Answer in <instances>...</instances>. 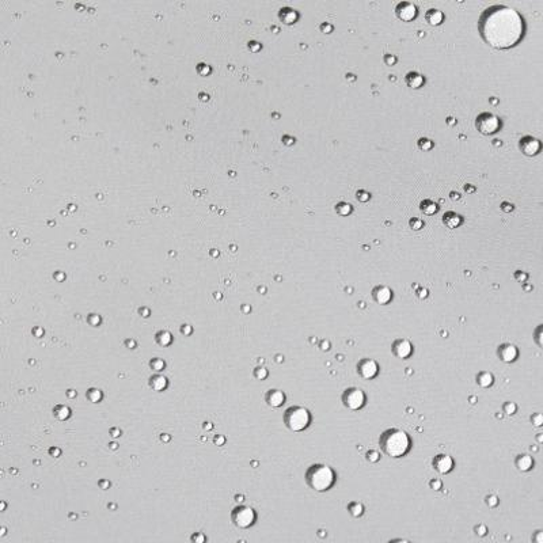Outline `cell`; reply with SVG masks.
<instances>
[{
	"mask_svg": "<svg viewBox=\"0 0 543 543\" xmlns=\"http://www.w3.org/2000/svg\"><path fill=\"white\" fill-rule=\"evenodd\" d=\"M395 62H396V59L392 58L391 54H386V56H384V63H386L387 66H392Z\"/></svg>",
	"mask_w": 543,
	"mask_h": 543,
	"instance_id": "cell-32",
	"label": "cell"
},
{
	"mask_svg": "<svg viewBox=\"0 0 543 543\" xmlns=\"http://www.w3.org/2000/svg\"><path fill=\"white\" fill-rule=\"evenodd\" d=\"M266 399H268V404H269L270 406L278 408V406H281V405L284 404L285 395H284V392L280 391V390H272V391L268 392Z\"/></svg>",
	"mask_w": 543,
	"mask_h": 543,
	"instance_id": "cell-18",
	"label": "cell"
},
{
	"mask_svg": "<svg viewBox=\"0 0 543 543\" xmlns=\"http://www.w3.org/2000/svg\"><path fill=\"white\" fill-rule=\"evenodd\" d=\"M531 421H532V424H534L535 426H542V425H543V414H539V413H536V414H534V416H532Z\"/></svg>",
	"mask_w": 543,
	"mask_h": 543,
	"instance_id": "cell-28",
	"label": "cell"
},
{
	"mask_svg": "<svg viewBox=\"0 0 543 543\" xmlns=\"http://www.w3.org/2000/svg\"><path fill=\"white\" fill-rule=\"evenodd\" d=\"M337 213L341 215V216H348L349 213H352V205L347 204V203H339L337 204Z\"/></svg>",
	"mask_w": 543,
	"mask_h": 543,
	"instance_id": "cell-22",
	"label": "cell"
},
{
	"mask_svg": "<svg viewBox=\"0 0 543 543\" xmlns=\"http://www.w3.org/2000/svg\"><path fill=\"white\" fill-rule=\"evenodd\" d=\"M424 78L422 75L417 74V72H409L406 75V83L410 89H420L422 84H424Z\"/></svg>",
	"mask_w": 543,
	"mask_h": 543,
	"instance_id": "cell-19",
	"label": "cell"
},
{
	"mask_svg": "<svg viewBox=\"0 0 543 543\" xmlns=\"http://www.w3.org/2000/svg\"><path fill=\"white\" fill-rule=\"evenodd\" d=\"M255 518H257V515H255L253 508H250V506H239V508L234 510L233 513L234 524L239 527V528H249V527H251L255 522Z\"/></svg>",
	"mask_w": 543,
	"mask_h": 543,
	"instance_id": "cell-7",
	"label": "cell"
},
{
	"mask_svg": "<svg viewBox=\"0 0 543 543\" xmlns=\"http://www.w3.org/2000/svg\"><path fill=\"white\" fill-rule=\"evenodd\" d=\"M462 221H463V219H462L461 215H458L455 212H445L443 215V223H444L445 227H448L451 230L458 228L462 224Z\"/></svg>",
	"mask_w": 543,
	"mask_h": 543,
	"instance_id": "cell-15",
	"label": "cell"
},
{
	"mask_svg": "<svg viewBox=\"0 0 543 543\" xmlns=\"http://www.w3.org/2000/svg\"><path fill=\"white\" fill-rule=\"evenodd\" d=\"M433 466L436 469L437 473L440 474H448L449 471H452L453 466H455V462H453L452 456L449 455H445V453H441V455H437L433 461Z\"/></svg>",
	"mask_w": 543,
	"mask_h": 543,
	"instance_id": "cell-12",
	"label": "cell"
},
{
	"mask_svg": "<svg viewBox=\"0 0 543 543\" xmlns=\"http://www.w3.org/2000/svg\"><path fill=\"white\" fill-rule=\"evenodd\" d=\"M535 342L539 348L543 349V325L536 327V330H535Z\"/></svg>",
	"mask_w": 543,
	"mask_h": 543,
	"instance_id": "cell-24",
	"label": "cell"
},
{
	"mask_svg": "<svg viewBox=\"0 0 543 543\" xmlns=\"http://www.w3.org/2000/svg\"><path fill=\"white\" fill-rule=\"evenodd\" d=\"M356 198H357L360 203H367V201H369V198H371V194L365 192V190H359V192L356 193Z\"/></svg>",
	"mask_w": 543,
	"mask_h": 543,
	"instance_id": "cell-27",
	"label": "cell"
},
{
	"mask_svg": "<svg viewBox=\"0 0 543 543\" xmlns=\"http://www.w3.org/2000/svg\"><path fill=\"white\" fill-rule=\"evenodd\" d=\"M392 353L401 360L409 359L413 355V344L406 338H398L392 344Z\"/></svg>",
	"mask_w": 543,
	"mask_h": 543,
	"instance_id": "cell-11",
	"label": "cell"
},
{
	"mask_svg": "<svg viewBox=\"0 0 543 543\" xmlns=\"http://www.w3.org/2000/svg\"><path fill=\"white\" fill-rule=\"evenodd\" d=\"M284 422L292 432H302L311 424V414L303 406H292L287 410Z\"/></svg>",
	"mask_w": 543,
	"mask_h": 543,
	"instance_id": "cell-4",
	"label": "cell"
},
{
	"mask_svg": "<svg viewBox=\"0 0 543 543\" xmlns=\"http://www.w3.org/2000/svg\"><path fill=\"white\" fill-rule=\"evenodd\" d=\"M380 449L387 456L396 459V458L405 456L412 447V439L408 432L404 429L391 428L380 436Z\"/></svg>",
	"mask_w": 543,
	"mask_h": 543,
	"instance_id": "cell-2",
	"label": "cell"
},
{
	"mask_svg": "<svg viewBox=\"0 0 543 543\" xmlns=\"http://www.w3.org/2000/svg\"><path fill=\"white\" fill-rule=\"evenodd\" d=\"M478 30L485 44L497 50H506L522 41L526 23L519 11L508 6L496 5L482 13Z\"/></svg>",
	"mask_w": 543,
	"mask_h": 543,
	"instance_id": "cell-1",
	"label": "cell"
},
{
	"mask_svg": "<svg viewBox=\"0 0 543 543\" xmlns=\"http://www.w3.org/2000/svg\"><path fill=\"white\" fill-rule=\"evenodd\" d=\"M504 410H505L506 414H513L515 412H516V405L512 404V402H509V404H505V406H504Z\"/></svg>",
	"mask_w": 543,
	"mask_h": 543,
	"instance_id": "cell-31",
	"label": "cell"
},
{
	"mask_svg": "<svg viewBox=\"0 0 543 543\" xmlns=\"http://www.w3.org/2000/svg\"><path fill=\"white\" fill-rule=\"evenodd\" d=\"M390 543H412L410 540H408V539H404V538H396L394 539V540H391Z\"/></svg>",
	"mask_w": 543,
	"mask_h": 543,
	"instance_id": "cell-33",
	"label": "cell"
},
{
	"mask_svg": "<svg viewBox=\"0 0 543 543\" xmlns=\"http://www.w3.org/2000/svg\"><path fill=\"white\" fill-rule=\"evenodd\" d=\"M367 458L369 462H378L380 459V455L378 451H374V449H372V451H368Z\"/></svg>",
	"mask_w": 543,
	"mask_h": 543,
	"instance_id": "cell-29",
	"label": "cell"
},
{
	"mask_svg": "<svg viewBox=\"0 0 543 543\" xmlns=\"http://www.w3.org/2000/svg\"><path fill=\"white\" fill-rule=\"evenodd\" d=\"M357 369H359V375L361 376L363 379H374V378H376V375L379 374V364L376 363L375 360L364 359L359 363Z\"/></svg>",
	"mask_w": 543,
	"mask_h": 543,
	"instance_id": "cell-9",
	"label": "cell"
},
{
	"mask_svg": "<svg viewBox=\"0 0 543 543\" xmlns=\"http://www.w3.org/2000/svg\"><path fill=\"white\" fill-rule=\"evenodd\" d=\"M515 465H516L518 470H520V471H530V470L532 469V466H534V459H532V456H530V455L523 453V455H519V456L516 458Z\"/></svg>",
	"mask_w": 543,
	"mask_h": 543,
	"instance_id": "cell-16",
	"label": "cell"
},
{
	"mask_svg": "<svg viewBox=\"0 0 543 543\" xmlns=\"http://www.w3.org/2000/svg\"><path fill=\"white\" fill-rule=\"evenodd\" d=\"M372 298L380 306H386L392 300V291L387 285H378L372 290Z\"/></svg>",
	"mask_w": 543,
	"mask_h": 543,
	"instance_id": "cell-13",
	"label": "cell"
},
{
	"mask_svg": "<svg viewBox=\"0 0 543 543\" xmlns=\"http://www.w3.org/2000/svg\"><path fill=\"white\" fill-rule=\"evenodd\" d=\"M418 147H420V150H422V151H429V150H432L433 148V143L429 139H420L418 140Z\"/></svg>",
	"mask_w": 543,
	"mask_h": 543,
	"instance_id": "cell-26",
	"label": "cell"
},
{
	"mask_svg": "<svg viewBox=\"0 0 543 543\" xmlns=\"http://www.w3.org/2000/svg\"><path fill=\"white\" fill-rule=\"evenodd\" d=\"M409 225H410V228L412 230L418 231V230H421L422 227H424V221L421 220V219H418V217H413V219L409 220Z\"/></svg>",
	"mask_w": 543,
	"mask_h": 543,
	"instance_id": "cell-25",
	"label": "cell"
},
{
	"mask_svg": "<svg viewBox=\"0 0 543 543\" xmlns=\"http://www.w3.org/2000/svg\"><path fill=\"white\" fill-rule=\"evenodd\" d=\"M396 17L404 22H412L417 17V7L409 2H401L395 7Z\"/></svg>",
	"mask_w": 543,
	"mask_h": 543,
	"instance_id": "cell-10",
	"label": "cell"
},
{
	"mask_svg": "<svg viewBox=\"0 0 543 543\" xmlns=\"http://www.w3.org/2000/svg\"><path fill=\"white\" fill-rule=\"evenodd\" d=\"M475 127L482 135L492 136L500 131L501 121L497 116L492 115V113H481L475 120Z\"/></svg>",
	"mask_w": 543,
	"mask_h": 543,
	"instance_id": "cell-5",
	"label": "cell"
},
{
	"mask_svg": "<svg viewBox=\"0 0 543 543\" xmlns=\"http://www.w3.org/2000/svg\"><path fill=\"white\" fill-rule=\"evenodd\" d=\"M518 356L519 349L515 347L513 344H504V345L498 348V357L504 363H513L515 360L518 359Z\"/></svg>",
	"mask_w": 543,
	"mask_h": 543,
	"instance_id": "cell-14",
	"label": "cell"
},
{
	"mask_svg": "<svg viewBox=\"0 0 543 543\" xmlns=\"http://www.w3.org/2000/svg\"><path fill=\"white\" fill-rule=\"evenodd\" d=\"M349 510H351V513L355 516V518H359V516H361V515L364 513V506L360 504V502H353V504H351L349 505Z\"/></svg>",
	"mask_w": 543,
	"mask_h": 543,
	"instance_id": "cell-23",
	"label": "cell"
},
{
	"mask_svg": "<svg viewBox=\"0 0 543 543\" xmlns=\"http://www.w3.org/2000/svg\"><path fill=\"white\" fill-rule=\"evenodd\" d=\"M532 542L534 543H543V530L536 531L532 536Z\"/></svg>",
	"mask_w": 543,
	"mask_h": 543,
	"instance_id": "cell-30",
	"label": "cell"
},
{
	"mask_svg": "<svg viewBox=\"0 0 543 543\" xmlns=\"http://www.w3.org/2000/svg\"><path fill=\"white\" fill-rule=\"evenodd\" d=\"M365 402H367L365 392L359 387L348 388L342 394V404L345 405V408L353 410V412H357L361 408H364Z\"/></svg>",
	"mask_w": 543,
	"mask_h": 543,
	"instance_id": "cell-6",
	"label": "cell"
},
{
	"mask_svg": "<svg viewBox=\"0 0 543 543\" xmlns=\"http://www.w3.org/2000/svg\"><path fill=\"white\" fill-rule=\"evenodd\" d=\"M519 148L526 156H535L538 155L540 150H542V144L538 139H535L532 136H524L519 141Z\"/></svg>",
	"mask_w": 543,
	"mask_h": 543,
	"instance_id": "cell-8",
	"label": "cell"
},
{
	"mask_svg": "<svg viewBox=\"0 0 543 543\" xmlns=\"http://www.w3.org/2000/svg\"><path fill=\"white\" fill-rule=\"evenodd\" d=\"M307 485L310 489L318 493H323L330 489L335 482V473L330 466L327 465H314L307 470L306 474Z\"/></svg>",
	"mask_w": 543,
	"mask_h": 543,
	"instance_id": "cell-3",
	"label": "cell"
},
{
	"mask_svg": "<svg viewBox=\"0 0 543 543\" xmlns=\"http://www.w3.org/2000/svg\"><path fill=\"white\" fill-rule=\"evenodd\" d=\"M420 209L421 212L426 216H433L439 211V205L432 200H422L420 204Z\"/></svg>",
	"mask_w": 543,
	"mask_h": 543,
	"instance_id": "cell-20",
	"label": "cell"
},
{
	"mask_svg": "<svg viewBox=\"0 0 543 543\" xmlns=\"http://www.w3.org/2000/svg\"><path fill=\"white\" fill-rule=\"evenodd\" d=\"M493 382H494V378L490 372H481V374L478 375V384H479L481 387H483V388L490 387V386L493 384Z\"/></svg>",
	"mask_w": 543,
	"mask_h": 543,
	"instance_id": "cell-21",
	"label": "cell"
},
{
	"mask_svg": "<svg viewBox=\"0 0 543 543\" xmlns=\"http://www.w3.org/2000/svg\"><path fill=\"white\" fill-rule=\"evenodd\" d=\"M425 19H426V22H428L431 26H437L443 23V21H444V14L441 13L440 10L431 9L425 14Z\"/></svg>",
	"mask_w": 543,
	"mask_h": 543,
	"instance_id": "cell-17",
	"label": "cell"
}]
</instances>
